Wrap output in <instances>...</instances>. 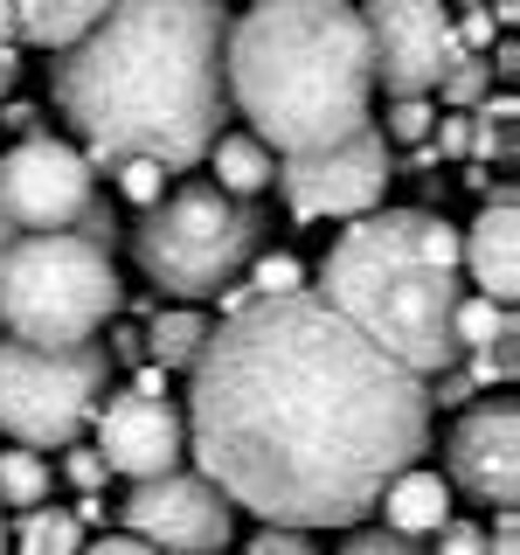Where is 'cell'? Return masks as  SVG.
Masks as SVG:
<instances>
[{"mask_svg": "<svg viewBox=\"0 0 520 555\" xmlns=\"http://www.w3.org/2000/svg\"><path fill=\"white\" fill-rule=\"evenodd\" d=\"M208 188H222L230 202H250V195H264V188L277 181V160L264 146H257L250 132H216V146H208Z\"/></svg>", "mask_w": 520, "mask_h": 555, "instance_id": "17", "label": "cell"}, {"mask_svg": "<svg viewBox=\"0 0 520 555\" xmlns=\"http://www.w3.org/2000/svg\"><path fill=\"white\" fill-rule=\"evenodd\" d=\"M98 22H104L98 0H14V42L56 49V56H69Z\"/></svg>", "mask_w": 520, "mask_h": 555, "instance_id": "16", "label": "cell"}, {"mask_svg": "<svg viewBox=\"0 0 520 555\" xmlns=\"http://www.w3.org/2000/svg\"><path fill=\"white\" fill-rule=\"evenodd\" d=\"M222 91L250 118L271 160L347 146L375 126V63L361 8L340 0H264L230 14L222 35Z\"/></svg>", "mask_w": 520, "mask_h": 555, "instance_id": "3", "label": "cell"}, {"mask_svg": "<svg viewBox=\"0 0 520 555\" xmlns=\"http://www.w3.org/2000/svg\"><path fill=\"white\" fill-rule=\"evenodd\" d=\"M430 146H438V153H472V118H465V112H444L438 126H430Z\"/></svg>", "mask_w": 520, "mask_h": 555, "instance_id": "29", "label": "cell"}, {"mask_svg": "<svg viewBox=\"0 0 520 555\" xmlns=\"http://www.w3.org/2000/svg\"><path fill=\"white\" fill-rule=\"evenodd\" d=\"M0 126H14L22 139H42V112H35V104H8V112H0Z\"/></svg>", "mask_w": 520, "mask_h": 555, "instance_id": "31", "label": "cell"}, {"mask_svg": "<svg viewBox=\"0 0 520 555\" xmlns=\"http://www.w3.org/2000/svg\"><path fill=\"white\" fill-rule=\"evenodd\" d=\"M334 320H347L381 361H395L416 382L451 375V306L465 299V264H458V222L430 208H375L347 222L340 243L326 250L320 292Z\"/></svg>", "mask_w": 520, "mask_h": 555, "instance_id": "4", "label": "cell"}, {"mask_svg": "<svg viewBox=\"0 0 520 555\" xmlns=\"http://www.w3.org/2000/svg\"><path fill=\"white\" fill-rule=\"evenodd\" d=\"M104 382H112L104 340L63 347V354L0 340V430L22 451H35V459L77 444V430L91 424L98 403H104Z\"/></svg>", "mask_w": 520, "mask_h": 555, "instance_id": "7", "label": "cell"}, {"mask_svg": "<svg viewBox=\"0 0 520 555\" xmlns=\"http://www.w3.org/2000/svg\"><path fill=\"white\" fill-rule=\"evenodd\" d=\"M112 181H118V195L139 202V216H146V208H153V202H160L167 188H173V173H167V167H153V160H126V167L112 173Z\"/></svg>", "mask_w": 520, "mask_h": 555, "instance_id": "24", "label": "cell"}, {"mask_svg": "<svg viewBox=\"0 0 520 555\" xmlns=\"http://www.w3.org/2000/svg\"><path fill=\"white\" fill-rule=\"evenodd\" d=\"M49 479H56V473H49V459L8 444V451H0V514H8V507L14 514H35L49 500Z\"/></svg>", "mask_w": 520, "mask_h": 555, "instance_id": "20", "label": "cell"}, {"mask_svg": "<svg viewBox=\"0 0 520 555\" xmlns=\"http://www.w3.org/2000/svg\"><path fill=\"white\" fill-rule=\"evenodd\" d=\"M381 534H395V542H416V534H444L451 528V486L430 473V465H410V473H395L381 486Z\"/></svg>", "mask_w": 520, "mask_h": 555, "instance_id": "15", "label": "cell"}, {"mask_svg": "<svg viewBox=\"0 0 520 555\" xmlns=\"http://www.w3.org/2000/svg\"><path fill=\"white\" fill-rule=\"evenodd\" d=\"M208 312L202 306H173V312H153V326L139 334V347L153 354V369H195V354H202V340H208Z\"/></svg>", "mask_w": 520, "mask_h": 555, "instance_id": "18", "label": "cell"}, {"mask_svg": "<svg viewBox=\"0 0 520 555\" xmlns=\"http://www.w3.org/2000/svg\"><path fill=\"white\" fill-rule=\"evenodd\" d=\"M458 264L472 271L479 299H493V306L514 312V292H520V208H514V188L485 195L479 222L458 230Z\"/></svg>", "mask_w": 520, "mask_h": 555, "instance_id": "14", "label": "cell"}, {"mask_svg": "<svg viewBox=\"0 0 520 555\" xmlns=\"http://www.w3.org/2000/svg\"><path fill=\"white\" fill-rule=\"evenodd\" d=\"M98 202V173L69 139H14L0 146V250L22 236L77 230V216Z\"/></svg>", "mask_w": 520, "mask_h": 555, "instance_id": "8", "label": "cell"}, {"mask_svg": "<svg viewBox=\"0 0 520 555\" xmlns=\"http://www.w3.org/2000/svg\"><path fill=\"white\" fill-rule=\"evenodd\" d=\"M195 473L264 528H354L430 451V389L312 292L250 299L187 369Z\"/></svg>", "mask_w": 520, "mask_h": 555, "instance_id": "1", "label": "cell"}, {"mask_svg": "<svg viewBox=\"0 0 520 555\" xmlns=\"http://www.w3.org/2000/svg\"><path fill=\"white\" fill-rule=\"evenodd\" d=\"M340 555H424V548H416V542H395V534H381V528H361V534H347Z\"/></svg>", "mask_w": 520, "mask_h": 555, "instance_id": "28", "label": "cell"}, {"mask_svg": "<svg viewBox=\"0 0 520 555\" xmlns=\"http://www.w3.org/2000/svg\"><path fill=\"white\" fill-rule=\"evenodd\" d=\"M395 181V153L375 126L354 132L347 146L306 153V160H277V195L299 222H361L381 208V188Z\"/></svg>", "mask_w": 520, "mask_h": 555, "instance_id": "9", "label": "cell"}, {"mask_svg": "<svg viewBox=\"0 0 520 555\" xmlns=\"http://www.w3.org/2000/svg\"><path fill=\"white\" fill-rule=\"evenodd\" d=\"M63 473H69V486H77V493H98V486L112 479V473H104V459H98L91 444H77V451H69V459H63Z\"/></svg>", "mask_w": 520, "mask_h": 555, "instance_id": "27", "label": "cell"}, {"mask_svg": "<svg viewBox=\"0 0 520 555\" xmlns=\"http://www.w3.org/2000/svg\"><path fill=\"white\" fill-rule=\"evenodd\" d=\"M22 83V49H0V98Z\"/></svg>", "mask_w": 520, "mask_h": 555, "instance_id": "34", "label": "cell"}, {"mask_svg": "<svg viewBox=\"0 0 520 555\" xmlns=\"http://www.w3.org/2000/svg\"><path fill=\"white\" fill-rule=\"evenodd\" d=\"M8 548L14 555H83V528L69 520V507H35L8 534Z\"/></svg>", "mask_w": 520, "mask_h": 555, "instance_id": "19", "label": "cell"}, {"mask_svg": "<svg viewBox=\"0 0 520 555\" xmlns=\"http://www.w3.org/2000/svg\"><path fill=\"white\" fill-rule=\"evenodd\" d=\"M438 555H485V534L465 528V520H451V528L438 534Z\"/></svg>", "mask_w": 520, "mask_h": 555, "instance_id": "30", "label": "cell"}, {"mask_svg": "<svg viewBox=\"0 0 520 555\" xmlns=\"http://www.w3.org/2000/svg\"><path fill=\"white\" fill-rule=\"evenodd\" d=\"M485 69H499V83H514V69H520V49H514V35H499V56L485 63Z\"/></svg>", "mask_w": 520, "mask_h": 555, "instance_id": "33", "label": "cell"}, {"mask_svg": "<svg viewBox=\"0 0 520 555\" xmlns=\"http://www.w3.org/2000/svg\"><path fill=\"white\" fill-rule=\"evenodd\" d=\"M0 555H8V514H0Z\"/></svg>", "mask_w": 520, "mask_h": 555, "instance_id": "37", "label": "cell"}, {"mask_svg": "<svg viewBox=\"0 0 520 555\" xmlns=\"http://www.w3.org/2000/svg\"><path fill=\"white\" fill-rule=\"evenodd\" d=\"M507 326H514V312L493 306V299H479V292H465V299L451 306V347H458V354H485Z\"/></svg>", "mask_w": 520, "mask_h": 555, "instance_id": "21", "label": "cell"}, {"mask_svg": "<svg viewBox=\"0 0 520 555\" xmlns=\"http://www.w3.org/2000/svg\"><path fill=\"white\" fill-rule=\"evenodd\" d=\"M361 28H368V63L389 104L430 98L465 63L458 35H451V8H430V0H375V8H361Z\"/></svg>", "mask_w": 520, "mask_h": 555, "instance_id": "10", "label": "cell"}, {"mask_svg": "<svg viewBox=\"0 0 520 555\" xmlns=\"http://www.w3.org/2000/svg\"><path fill=\"white\" fill-rule=\"evenodd\" d=\"M430 126H438V104L430 98H403V104H389V118H381V139H389V153L395 146H430Z\"/></svg>", "mask_w": 520, "mask_h": 555, "instance_id": "22", "label": "cell"}, {"mask_svg": "<svg viewBox=\"0 0 520 555\" xmlns=\"http://www.w3.org/2000/svg\"><path fill=\"white\" fill-rule=\"evenodd\" d=\"M485 83H493L485 56H465V63H458V69H451V77L438 83V98L451 104V112H465V104H479V98H485Z\"/></svg>", "mask_w": 520, "mask_h": 555, "instance_id": "25", "label": "cell"}, {"mask_svg": "<svg viewBox=\"0 0 520 555\" xmlns=\"http://www.w3.org/2000/svg\"><path fill=\"white\" fill-rule=\"evenodd\" d=\"M250 299H291V292H306V264L299 257H250Z\"/></svg>", "mask_w": 520, "mask_h": 555, "instance_id": "23", "label": "cell"}, {"mask_svg": "<svg viewBox=\"0 0 520 555\" xmlns=\"http://www.w3.org/2000/svg\"><path fill=\"white\" fill-rule=\"evenodd\" d=\"M91 451L104 459V473L146 486L160 473H181L187 416H181V403H173L167 389H132V382H126L112 403H98V444Z\"/></svg>", "mask_w": 520, "mask_h": 555, "instance_id": "12", "label": "cell"}, {"mask_svg": "<svg viewBox=\"0 0 520 555\" xmlns=\"http://www.w3.org/2000/svg\"><path fill=\"white\" fill-rule=\"evenodd\" d=\"M83 555H153L146 542H132V534H104V542H91Z\"/></svg>", "mask_w": 520, "mask_h": 555, "instance_id": "32", "label": "cell"}, {"mask_svg": "<svg viewBox=\"0 0 520 555\" xmlns=\"http://www.w3.org/2000/svg\"><path fill=\"white\" fill-rule=\"evenodd\" d=\"M243 555H320V548H312V534H291V528H257Z\"/></svg>", "mask_w": 520, "mask_h": 555, "instance_id": "26", "label": "cell"}, {"mask_svg": "<svg viewBox=\"0 0 520 555\" xmlns=\"http://www.w3.org/2000/svg\"><path fill=\"white\" fill-rule=\"evenodd\" d=\"M222 35L230 14L208 0H132L56 63V112L77 132L91 173L153 160L187 173L208 160L216 126L230 118L222 91Z\"/></svg>", "mask_w": 520, "mask_h": 555, "instance_id": "2", "label": "cell"}, {"mask_svg": "<svg viewBox=\"0 0 520 555\" xmlns=\"http://www.w3.org/2000/svg\"><path fill=\"white\" fill-rule=\"evenodd\" d=\"M0 49H14V0H0Z\"/></svg>", "mask_w": 520, "mask_h": 555, "instance_id": "36", "label": "cell"}, {"mask_svg": "<svg viewBox=\"0 0 520 555\" xmlns=\"http://www.w3.org/2000/svg\"><path fill=\"white\" fill-rule=\"evenodd\" d=\"M257 236H264V216L250 202H230L208 181H173L132 222V257L160 292L195 306L236 285V271L257 257Z\"/></svg>", "mask_w": 520, "mask_h": 555, "instance_id": "6", "label": "cell"}, {"mask_svg": "<svg viewBox=\"0 0 520 555\" xmlns=\"http://www.w3.org/2000/svg\"><path fill=\"white\" fill-rule=\"evenodd\" d=\"M126 306V285H118L112 257L91 250L83 236H22L0 250V340L42 347V354H63V347H91L104 326Z\"/></svg>", "mask_w": 520, "mask_h": 555, "instance_id": "5", "label": "cell"}, {"mask_svg": "<svg viewBox=\"0 0 520 555\" xmlns=\"http://www.w3.org/2000/svg\"><path fill=\"white\" fill-rule=\"evenodd\" d=\"M395 167H410V173H430V167H438V146H410Z\"/></svg>", "mask_w": 520, "mask_h": 555, "instance_id": "35", "label": "cell"}, {"mask_svg": "<svg viewBox=\"0 0 520 555\" xmlns=\"http://www.w3.org/2000/svg\"><path fill=\"white\" fill-rule=\"evenodd\" d=\"M451 493H472L479 507H499L514 514V493H520V410L507 396L465 410L444 438V473H438Z\"/></svg>", "mask_w": 520, "mask_h": 555, "instance_id": "13", "label": "cell"}, {"mask_svg": "<svg viewBox=\"0 0 520 555\" xmlns=\"http://www.w3.org/2000/svg\"><path fill=\"white\" fill-rule=\"evenodd\" d=\"M126 534L153 555H222L236 542V507L202 473H160L126 493Z\"/></svg>", "mask_w": 520, "mask_h": 555, "instance_id": "11", "label": "cell"}]
</instances>
